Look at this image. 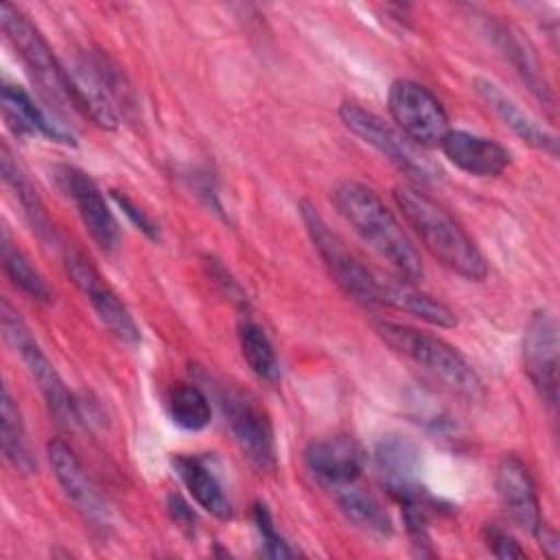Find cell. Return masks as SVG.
<instances>
[{
    "label": "cell",
    "mask_w": 560,
    "mask_h": 560,
    "mask_svg": "<svg viewBox=\"0 0 560 560\" xmlns=\"http://www.w3.org/2000/svg\"><path fill=\"white\" fill-rule=\"evenodd\" d=\"M300 214L304 221V228L324 260L330 278L335 284L357 304L361 306H381L378 304V273L370 271L343 243V238L326 223V219L319 214V210L302 201Z\"/></svg>",
    "instance_id": "5b68a950"
},
{
    "label": "cell",
    "mask_w": 560,
    "mask_h": 560,
    "mask_svg": "<svg viewBox=\"0 0 560 560\" xmlns=\"http://www.w3.org/2000/svg\"><path fill=\"white\" fill-rule=\"evenodd\" d=\"M534 536L540 540V547L547 551V556H551V558H556V556H558V551H560V542H558L556 532H553L547 523H540V525H538V529L534 532Z\"/></svg>",
    "instance_id": "d6a6232c"
},
{
    "label": "cell",
    "mask_w": 560,
    "mask_h": 560,
    "mask_svg": "<svg viewBox=\"0 0 560 560\" xmlns=\"http://www.w3.org/2000/svg\"><path fill=\"white\" fill-rule=\"evenodd\" d=\"M0 24L48 105L55 109L68 107L77 112L72 77L68 68L61 66L59 59L52 55L48 42L37 31V26L9 2L0 7Z\"/></svg>",
    "instance_id": "277c9868"
},
{
    "label": "cell",
    "mask_w": 560,
    "mask_h": 560,
    "mask_svg": "<svg viewBox=\"0 0 560 560\" xmlns=\"http://www.w3.org/2000/svg\"><path fill=\"white\" fill-rule=\"evenodd\" d=\"M304 464L311 477L332 492L359 481L365 468V451L357 438L335 433L313 440L304 451Z\"/></svg>",
    "instance_id": "5bb4252c"
},
{
    "label": "cell",
    "mask_w": 560,
    "mask_h": 560,
    "mask_svg": "<svg viewBox=\"0 0 560 560\" xmlns=\"http://www.w3.org/2000/svg\"><path fill=\"white\" fill-rule=\"evenodd\" d=\"M494 35L499 37V44L501 48L505 50V55L510 57V61L514 63V68L518 70V74L523 77V81L529 85V90L545 103L551 107V96H549V88L545 83V79L540 77L532 55L523 48V44L505 28V26H497L494 28Z\"/></svg>",
    "instance_id": "83f0119b"
},
{
    "label": "cell",
    "mask_w": 560,
    "mask_h": 560,
    "mask_svg": "<svg viewBox=\"0 0 560 560\" xmlns=\"http://www.w3.org/2000/svg\"><path fill=\"white\" fill-rule=\"evenodd\" d=\"M252 518H254V527L258 532L262 556H267V558H291V556H295V551L287 545V540L276 532L271 514L262 503H254Z\"/></svg>",
    "instance_id": "f1b7e54d"
},
{
    "label": "cell",
    "mask_w": 560,
    "mask_h": 560,
    "mask_svg": "<svg viewBox=\"0 0 560 560\" xmlns=\"http://www.w3.org/2000/svg\"><path fill=\"white\" fill-rule=\"evenodd\" d=\"M394 201L416 232L424 249L453 273L481 282L488 276V262L466 230L420 188L400 184L394 188Z\"/></svg>",
    "instance_id": "7a4b0ae2"
},
{
    "label": "cell",
    "mask_w": 560,
    "mask_h": 560,
    "mask_svg": "<svg viewBox=\"0 0 560 560\" xmlns=\"http://www.w3.org/2000/svg\"><path fill=\"white\" fill-rule=\"evenodd\" d=\"M173 466L186 486L188 494L214 518L228 521L232 516L230 499L219 481V477L208 468V464L201 457L195 455H177L173 459Z\"/></svg>",
    "instance_id": "44dd1931"
},
{
    "label": "cell",
    "mask_w": 560,
    "mask_h": 560,
    "mask_svg": "<svg viewBox=\"0 0 560 560\" xmlns=\"http://www.w3.org/2000/svg\"><path fill=\"white\" fill-rule=\"evenodd\" d=\"M483 538H486V545L488 549L497 556V558H525V549L499 525L494 523H488L483 527Z\"/></svg>",
    "instance_id": "f546056e"
},
{
    "label": "cell",
    "mask_w": 560,
    "mask_h": 560,
    "mask_svg": "<svg viewBox=\"0 0 560 560\" xmlns=\"http://www.w3.org/2000/svg\"><path fill=\"white\" fill-rule=\"evenodd\" d=\"M0 168H2L4 182L11 186V190L15 192L18 201L22 203L24 214H26V219L31 221L33 230H37V234H39L44 241L57 243V234H55V230L50 228L48 214H46V210H44V203H42V199H39L35 186L28 182V177L24 175V171H22L20 164L13 160V155L9 153L7 147H2V153H0Z\"/></svg>",
    "instance_id": "cb8c5ba5"
},
{
    "label": "cell",
    "mask_w": 560,
    "mask_h": 560,
    "mask_svg": "<svg viewBox=\"0 0 560 560\" xmlns=\"http://www.w3.org/2000/svg\"><path fill=\"white\" fill-rule=\"evenodd\" d=\"M48 462L57 483L61 486L68 501L85 516V521L103 525L109 521L107 505L103 503L98 490L94 488L92 479L88 477L83 464L74 455V451L59 438H52L46 446Z\"/></svg>",
    "instance_id": "2e32d148"
},
{
    "label": "cell",
    "mask_w": 560,
    "mask_h": 560,
    "mask_svg": "<svg viewBox=\"0 0 560 560\" xmlns=\"http://www.w3.org/2000/svg\"><path fill=\"white\" fill-rule=\"evenodd\" d=\"M494 488L505 518L514 527L534 534L542 523L540 503L534 479L521 457L508 453L499 459L494 472Z\"/></svg>",
    "instance_id": "9a60e30c"
},
{
    "label": "cell",
    "mask_w": 560,
    "mask_h": 560,
    "mask_svg": "<svg viewBox=\"0 0 560 560\" xmlns=\"http://www.w3.org/2000/svg\"><path fill=\"white\" fill-rule=\"evenodd\" d=\"M387 109L396 129L418 147H440L448 133V116L442 103L411 79H396L389 85Z\"/></svg>",
    "instance_id": "ba28073f"
},
{
    "label": "cell",
    "mask_w": 560,
    "mask_h": 560,
    "mask_svg": "<svg viewBox=\"0 0 560 560\" xmlns=\"http://www.w3.org/2000/svg\"><path fill=\"white\" fill-rule=\"evenodd\" d=\"M59 188L72 199L83 225L103 252H114L120 241V228L96 182L72 164H59L55 171Z\"/></svg>",
    "instance_id": "4fadbf2b"
},
{
    "label": "cell",
    "mask_w": 560,
    "mask_h": 560,
    "mask_svg": "<svg viewBox=\"0 0 560 560\" xmlns=\"http://www.w3.org/2000/svg\"><path fill=\"white\" fill-rule=\"evenodd\" d=\"M374 466L383 488L400 503L431 505L422 486V453L418 444L405 435L387 433L376 442Z\"/></svg>",
    "instance_id": "9c48e42d"
},
{
    "label": "cell",
    "mask_w": 560,
    "mask_h": 560,
    "mask_svg": "<svg viewBox=\"0 0 560 560\" xmlns=\"http://www.w3.org/2000/svg\"><path fill=\"white\" fill-rule=\"evenodd\" d=\"M0 444L7 462L20 475L35 472V459L28 448L24 422H22L18 402L13 400L7 385L2 387V398H0Z\"/></svg>",
    "instance_id": "603a6c76"
},
{
    "label": "cell",
    "mask_w": 560,
    "mask_h": 560,
    "mask_svg": "<svg viewBox=\"0 0 560 560\" xmlns=\"http://www.w3.org/2000/svg\"><path fill=\"white\" fill-rule=\"evenodd\" d=\"M221 405L241 453L258 470L271 472L278 457L269 413L243 392H228V396L221 398Z\"/></svg>",
    "instance_id": "7c38bea8"
},
{
    "label": "cell",
    "mask_w": 560,
    "mask_h": 560,
    "mask_svg": "<svg viewBox=\"0 0 560 560\" xmlns=\"http://www.w3.org/2000/svg\"><path fill=\"white\" fill-rule=\"evenodd\" d=\"M63 267L74 282V287L85 295V300L92 304L94 313L103 322V326L122 343H138L140 330L129 313V308L122 304V300L116 295V291L103 280L98 269L92 265L90 258H85L81 252L66 247L63 254Z\"/></svg>",
    "instance_id": "30bf717a"
},
{
    "label": "cell",
    "mask_w": 560,
    "mask_h": 560,
    "mask_svg": "<svg viewBox=\"0 0 560 560\" xmlns=\"http://www.w3.org/2000/svg\"><path fill=\"white\" fill-rule=\"evenodd\" d=\"M2 116L9 129L20 138L44 136L59 144H74L72 131L46 109H42L22 88H2Z\"/></svg>",
    "instance_id": "ffe728a7"
},
{
    "label": "cell",
    "mask_w": 560,
    "mask_h": 560,
    "mask_svg": "<svg viewBox=\"0 0 560 560\" xmlns=\"http://www.w3.org/2000/svg\"><path fill=\"white\" fill-rule=\"evenodd\" d=\"M112 199L118 203V208L131 219V223H133L140 232H144L151 241H158V236H160V234H158V225H155L127 195H120L118 190H112Z\"/></svg>",
    "instance_id": "4dcf8cb0"
},
{
    "label": "cell",
    "mask_w": 560,
    "mask_h": 560,
    "mask_svg": "<svg viewBox=\"0 0 560 560\" xmlns=\"http://www.w3.org/2000/svg\"><path fill=\"white\" fill-rule=\"evenodd\" d=\"M378 304L418 317L431 326L453 328L457 324L455 313L444 302L400 276L378 273Z\"/></svg>",
    "instance_id": "d6986e66"
},
{
    "label": "cell",
    "mask_w": 560,
    "mask_h": 560,
    "mask_svg": "<svg viewBox=\"0 0 560 560\" xmlns=\"http://www.w3.org/2000/svg\"><path fill=\"white\" fill-rule=\"evenodd\" d=\"M472 88L477 92V96L486 103V107L508 127L512 129L525 144L545 151L549 155L556 158L558 153V140L556 136L542 127L536 118H532L512 96H508L497 83H492L490 79H481L477 77L472 81Z\"/></svg>",
    "instance_id": "ac0fdd59"
},
{
    "label": "cell",
    "mask_w": 560,
    "mask_h": 560,
    "mask_svg": "<svg viewBox=\"0 0 560 560\" xmlns=\"http://www.w3.org/2000/svg\"><path fill=\"white\" fill-rule=\"evenodd\" d=\"M2 267L7 278L15 289H20L24 295L39 304L52 302V291L44 276L31 265L26 254L9 241V232L2 230Z\"/></svg>",
    "instance_id": "d4e9b609"
},
{
    "label": "cell",
    "mask_w": 560,
    "mask_h": 560,
    "mask_svg": "<svg viewBox=\"0 0 560 560\" xmlns=\"http://www.w3.org/2000/svg\"><path fill=\"white\" fill-rule=\"evenodd\" d=\"M332 203L346 223H350L352 230L392 265L396 276L411 282L422 280L424 267L418 249L372 188L352 179L339 182L332 190Z\"/></svg>",
    "instance_id": "6da1fadb"
},
{
    "label": "cell",
    "mask_w": 560,
    "mask_h": 560,
    "mask_svg": "<svg viewBox=\"0 0 560 560\" xmlns=\"http://www.w3.org/2000/svg\"><path fill=\"white\" fill-rule=\"evenodd\" d=\"M332 497L341 510V514L359 529L374 534V536H389L392 534V518L383 503L370 494L368 490L359 488L357 481L343 488L332 490Z\"/></svg>",
    "instance_id": "7402d4cb"
},
{
    "label": "cell",
    "mask_w": 560,
    "mask_h": 560,
    "mask_svg": "<svg viewBox=\"0 0 560 560\" xmlns=\"http://www.w3.org/2000/svg\"><path fill=\"white\" fill-rule=\"evenodd\" d=\"M166 505H168V512H171L173 521L179 523V527H184V529H188V532L195 529V514H192V510L186 505V501H184L182 497L171 494Z\"/></svg>",
    "instance_id": "1f68e13d"
},
{
    "label": "cell",
    "mask_w": 560,
    "mask_h": 560,
    "mask_svg": "<svg viewBox=\"0 0 560 560\" xmlns=\"http://www.w3.org/2000/svg\"><path fill=\"white\" fill-rule=\"evenodd\" d=\"M440 149L451 164L475 177H497L512 160L510 151L497 140L464 129H448Z\"/></svg>",
    "instance_id": "e0dca14e"
},
{
    "label": "cell",
    "mask_w": 560,
    "mask_h": 560,
    "mask_svg": "<svg viewBox=\"0 0 560 560\" xmlns=\"http://www.w3.org/2000/svg\"><path fill=\"white\" fill-rule=\"evenodd\" d=\"M238 341L243 359L247 361L249 370L262 381H276L280 376V363L276 350L265 335V330L254 322H241L238 326Z\"/></svg>",
    "instance_id": "4316f807"
},
{
    "label": "cell",
    "mask_w": 560,
    "mask_h": 560,
    "mask_svg": "<svg viewBox=\"0 0 560 560\" xmlns=\"http://www.w3.org/2000/svg\"><path fill=\"white\" fill-rule=\"evenodd\" d=\"M0 324H2L4 341L20 357L28 376L37 383L39 392L44 394V398H46L50 411L57 416V420L68 427L77 424L81 420V416H79V407H77L72 394L63 385L59 372L55 370V365L50 363V359L46 357V352L42 350V346L37 343V339L33 337V332L28 330L24 319L18 315V311L7 300H2V304H0Z\"/></svg>",
    "instance_id": "8992f818"
},
{
    "label": "cell",
    "mask_w": 560,
    "mask_h": 560,
    "mask_svg": "<svg viewBox=\"0 0 560 560\" xmlns=\"http://www.w3.org/2000/svg\"><path fill=\"white\" fill-rule=\"evenodd\" d=\"M339 118L348 131H352L365 144L376 149L387 162H392L407 177L420 184H429L440 177L438 166L422 155L420 147L407 140L396 127L387 125L374 112L361 107L359 103L343 101L339 107Z\"/></svg>",
    "instance_id": "52a82bcc"
},
{
    "label": "cell",
    "mask_w": 560,
    "mask_h": 560,
    "mask_svg": "<svg viewBox=\"0 0 560 560\" xmlns=\"http://www.w3.org/2000/svg\"><path fill=\"white\" fill-rule=\"evenodd\" d=\"M558 322L549 308L532 313L523 335V368L540 400L556 409L558 402Z\"/></svg>",
    "instance_id": "8fae6325"
},
{
    "label": "cell",
    "mask_w": 560,
    "mask_h": 560,
    "mask_svg": "<svg viewBox=\"0 0 560 560\" xmlns=\"http://www.w3.org/2000/svg\"><path fill=\"white\" fill-rule=\"evenodd\" d=\"M374 332L394 352L422 368L429 376L440 381L451 392H457L462 396H475L479 392L481 381L475 368L466 361L462 352H457L440 337L387 319L374 322Z\"/></svg>",
    "instance_id": "3957f363"
},
{
    "label": "cell",
    "mask_w": 560,
    "mask_h": 560,
    "mask_svg": "<svg viewBox=\"0 0 560 560\" xmlns=\"http://www.w3.org/2000/svg\"><path fill=\"white\" fill-rule=\"evenodd\" d=\"M171 420L186 431H201L212 420L208 396L190 383H175L168 392Z\"/></svg>",
    "instance_id": "484cf974"
}]
</instances>
